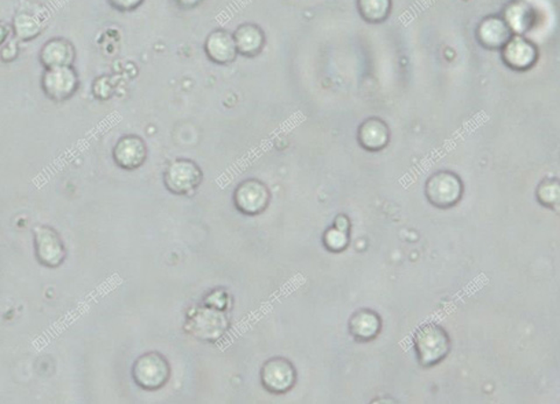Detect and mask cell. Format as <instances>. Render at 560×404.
<instances>
[{"mask_svg":"<svg viewBox=\"0 0 560 404\" xmlns=\"http://www.w3.org/2000/svg\"><path fill=\"white\" fill-rule=\"evenodd\" d=\"M503 18L514 34L518 35H523L528 32L535 21L533 7L523 2L511 3L507 7Z\"/></svg>","mask_w":560,"mask_h":404,"instance_id":"obj_18","label":"cell"},{"mask_svg":"<svg viewBox=\"0 0 560 404\" xmlns=\"http://www.w3.org/2000/svg\"><path fill=\"white\" fill-rule=\"evenodd\" d=\"M357 11L366 23L378 25L388 19L393 0H356Z\"/></svg>","mask_w":560,"mask_h":404,"instance_id":"obj_19","label":"cell"},{"mask_svg":"<svg viewBox=\"0 0 560 404\" xmlns=\"http://www.w3.org/2000/svg\"><path fill=\"white\" fill-rule=\"evenodd\" d=\"M233 200L235 208L242 215L260 216L270 205L271 191L261 179H248L236 187Z\"/></svg>","mask_w":560,"mask_h":404,"instance_id":"obj_6","label":"cell"},{"mask_svg":"<svg viewBox=\"0 0 560 404\" xmlns=\"http://www.w3.org/2000/svg\"><path fill=\"white\" fill-rule=\"evenodd\" d=\"M261 382L265 391L270 394H286L296 385V367L284 357L268 359L261 366Z\"/></svg>","mask_w":560,"mask_h":404,"instance_id":"obj_7","label":"cell"},{"mask_svg":"<svg viewBox=\"0 0 560 404\" xmlns=\"http://www.w3.org/2000/svg\"><path fill=\"white\" fill-rule=\"evenodd\" d=\"M7 36H9V29L6 26L0 24V46L6 42Z\"/></svg>","mask_w":560,"mask_h":404,"instance_id":"obj_25","label":"cell"},{"mask_svg":"<svg viewBox=\"0 0 560 404\" xmlns=\"http://www.w3.org/2000/svg\"><path fill=\"white\" fill-rule=\"evenodd\" d=\"M204 181V172L195 161L175 159L164 172L165 188L175 196H188L198 190Z\"/></svg>","mask_w":560,"mask_h":404,"instance_id":"obj_4","label":"cell"},{"mask_svg":"<svg viewBox=\"0 0 560 404\" xmlns=\"http://www.w3.org/2000/svg\"><path fill=\"white\" fill-rule=\"evenodd\" d=\"M110 5L120 12H132L137 10L145 0H108Z\"/></svg>","mask_w":560,"mask_h":404,"instance_id":"obj_24","label":"cell"},{"mask_svg":"<svg viewBox=\"0 0 560 404\" xmlns=\"http://www.w3.org/2000/svg\"><path fill=\"white\" fill-rule=\"evenodd\" d=\"M349 332L357 341H370L381 332V317L370 309H360L349 319Z\"/></svg>","mask_w":560,"mask_h":404,"instance_id":"obj_17","label":"cell"},{"mask_svg":"<svg viewBox=\"0 0 560 404\" xmlns=\"http://www.w3.org/2000/svg\"><path fill=\"white\" fill-rule=\"evenodd\" d=\"M514 35L502 16H488L478 25L475 36L481 47L488 50H501Z\"/></svg>","mask_w":560,"mask_h":404,"instance_id":"obj_12","label":"cell"},{"mask_svg":"<svg viewBox=\"0 0 560 404\" xmlns=\"http://www.w3.org/2000/svg\"><path fill=\"white\" fill-rule=\"evenodd\" d=\"M416 354L420 365L432 367L443 362L451 350V339L443 326L426 323L414 336Z\"/></svg>","mask_w":560,"mask_h":404,"instance_id":"obj_1","label":"cell"},{"mask_svg":"<svg viewBox=\"0 0 560 404\" xmlns=\"http://www.w3.org/2000/svg\"><path fill=\"white\" fill-rule=\"evenodd\" d=\"M171 365L165 355L151 351L140 355L132 366V379L138 387L147 392L164 388L171 379Z\"/></svg>","mask_w":560,"mask_h":404,"instance_id":"obj_3","label":"cell"},{"mask_svg":"<svg viewBox=\"0 0 560 404\" xmlns=\"http://www.w3.org/2000/svg\"><path fill=\"white\" fill-rule=\"evenodd\" d=\"M35 248L38 262L48 268L64 263L67 251L60 236L53 227L43 225L35 229Z\"/></svg>","mask_w":560,"mask_h":404,"instance_id":"obj_10","label":"cell"},{"mask_svg":"<svg viewBox=\"0 0 560 404\" xmlns=\"http://www.w3.org/2000/svg\"><path fill=\"white\" fill-rule=\"evenodd\" d=\"M323 246L331 253H340L345 251L349 245V230L341 229L338 226H331L323 233Z\"/></svg>","mask_w":560,"mask_h":404,"instance_id":"obj_22","label":"cell"},{"mask_svg":"<svg viewBox=\"0 0 560 404\" xmlns=\"http://www.w3.org/2000/svg\"><path fill=\"white\" fill-rule=\"evenodd\" d=\"M42 88L47 98L53 102H66L80 88L79 73L70 67L46 69L42 77Z\"/></svg>","mask_w":560,"mask_h":404,"instance_id":"obj_8","label":"cell"},{"mask_svg":"<svg viewBox=\"0 0 560 404\" xmlns=\"http://www.w3.org/2000/svg\"><path fill=\"white\" fill-rule=\"evenodd\" d=\"M236 50L245 57H256L267 45V35L260 25L245 23L239 25L233 33Z\"/></svg>","mask_w":560,"mask_h":404,"instance_id":"obj_15","label":"cell"},{"mask_svg":"<svg viewBox=\"0 0 560 404\" xmlns=\"http://www.w3.org/2000/svg\"><path fill=\"white\" fill-rule=\"evenodd\" d=\"M75 47L65 38L48 40L39 54L40 64L45 69L70 67L75 62Z\"/></svg>","mask_w":560,"mask_h":404,"instance_id":"obj_14","label":"cell"},{"mask_svg":"<svg viewBox=\"0 0 560 404\" xmlns=\"http://www.w3.org/2000/svg\"><path fill=\"white\" fill-rule=\"evenodd\" d=\"M229 325L227 311L201 304L188 312L185 329L198 339L214 343L226 334Z\"/></svg>","mask_w":560,"mask_h":404,"instance_id":"obj_2","label":"cell"},{"mask_svg":"<svg viewBox=\"0 0 560 404\" xmlns=\"http://www.w3.org/2000/svg\"><path fill=\"white\" fill-rule=\"evenodd\" d=\"M540 51L533 42L525 35L514 34L501 50L503 64L511 71L525 72L535 67Z\"/></svg>","mask_w":560,"mask_h":404,"instance_id":"obj_9","label":"cell"},{"mask_svg":"<svg viewBox=\"0 0 560 404\" xmlns=\"http://www.w3.org/2000/svg\"><path fill=\"white\" fill-rule=\"evenodd\" d=\"M113 157L118 167L124 169V171H136L146 163V142L139 135H124L113 147Z\"/></svg>","mask_w":560,"mask_h":404,"instance_id":"obj_11","label":"cell"},{"mask_svg":"<svg viewBox=\"0 0 560 404\" xmlns=\"http://www.w3.org/2000/svg\"><path fill=\"white\" fill-rule=\"evenodd\" d=\"M427 201L438 209L455 207L462 201L463 183L459 175L440 171L431 175L425 185Z\"/></svg>","mask_w":560,"mask_h":404,"instance_id":"obj_5","label":"cell"},{"mask_svg":"<svg viewBox=\"0 0 560 404\" xmlns=\"http://www.w3.org/2000/svg\"><path fill=\"white\" fill-rule=\"evenodd\" d=\"M202 304L215 308V309L228 311L229 309V293L223 289H214L205 296Z\"/></svg>","mask_w":560,"mask_h":404,"instance_id":"obj_23","label":"cell"},{"mask_svg":"<svg viewBox=\"0 0 560 404\" xmlns=\"http://www.w3.org/2000/svg\"><path fill=\"white\" fill-rule=\"evenodd\" d=\"M357 141L362 149L369 152H379L390 142V128L388 124L377 117H371L360 125L357 131Z\"/></svg>","mask_w":560,"mask_h":404,"instance_id":"obj_16","label":"cell"},{"mask_svg":"<svg viewBox=\"0 0 560 404\" xmlns=\"http://www.w3.org/2000/svg\"><path fill=\"white\" fill-rule=\"evenodd\" d=\"M538 202L548 209H556L560 201V185L557 179H545L537 187Z\"/></svg>","mask_w":560,"mask_h":404,"instance_id":"obj_21","label":"cell"},{"mask_svg":"<svg viewBox=\"0 0 560 404\" xmlns=\"http://www.w3.org/2000/svg\"><path fill=\"white\" fill-rule=\"evenodd\" d=\"M200 2L201 0H178V3L180 4V5L183 7H188V9H191V7L198 5Z\"/></svg>","mask_w":560,"mask_h":404,"instance_id":"obj_26","label":"cell"},{"mask_svg":"<svg viewBox=\"0 0 560 404\" xmlns=\"http://www.w3.org/2000/svg\"><path fill=\"white\" fill-rule=\"evenodd\" d=\"M12 29L17 39L32 42L42 34L43 23L35 14L20 12L13 18Z\"/></svg>","mask_w":560,"mask_h":404,"instance_id":"obj_20","label":"cell"},{"mask_svg":"<svg viewBox=\"0 0 560 404\" xmlns=\"http://www.w3.org/2000/svg\"><path fill=\"white\" fill-rule=\"evenodd\" d=\"M204 50L208 60L217 65H231L238 57L233 33L223 28L214 29L209 33Z\"/></svg>","mask_w":560,"mask_h":404,"instance_id":"obj_13","label":"cell"}]
</instances>
